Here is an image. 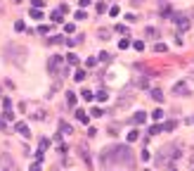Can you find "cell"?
Masks as SVG:
<instances>
[{"label":"cell","mask_w":194,"mask_h":171,"mask_svg":"<svg viewBox=\"0 0 194 171\" xmlns=\"http://www.w3.org/2000/svg\"><path fill=\"white\" fill-rule=\"evenodd\" d=\"M102 162L107 164H121V167H128L133 164V152H130L128 145H111L109 150L102 152Z\"/></svg>","instance_id":"6da1fadb"},{"label":"cell","mask_w":194,"mask_h":171,"mask_svg":"<svg viewBox=\"0 0 194 171\" xmlns=\"http://www.w3.org/2000/svg\"><path fill=\"white\" fill-rule=\"evenodd\" d=\"M170 19L178 24V34H185V31H190V26H192V22L187 19V14H182V12H173Z\"/></svg>","instance_id":"7a4b0ae2"},{"label":"cell","mask_w":194,"mask_h":171,"mask_svg":"<svg viewBox=\"0 0 194 171\" xmlns=\"http://www.w3.org/2000/svg\"><path fill=\"white\" fill-rule=\"evenodd\" d=\"M0 171H19L10 155H0Z\"/></svg>","instance_id":"3957f363"},{"label":"cell","mask_w":194,"mask_h":171,"mask_svg":"<svg viewBox=\"0 0 194 171\" xmlns=\"http://www.w3.org/2000/svg\"><path fill=\"white\" fill-rule=\"evenodd\" d=\"M59 64H62V57H50V60H47L50 74H57V71H59Z\"/></svg>","instance_id":"277c9868"},{"label":"cell","mask_w":194,"mask_h":171,"mask_svg":"<svg viewBox=\"0 0 194 171\" xmlns=\"http://www.w3.org/2000/svg\"><path fill=\"white\" fill-rule=\"evenodd\" d=\"M17 131H19V133H21L24 138H29V136H31V131H29V126H26L24 121H19V124H17Z\"/></svg>","instance_id":"5b68a950"},{"label":"cell","mask_w":194,"mask_h":171,"mask_svg":"<svg viewBox=\"0 0 194 171\" xmlns=\"http://www.w3.org/2000/svg\"><path fill=\"white\" fill-rule=\"evenodd\" d=\"M144 121H147V114H144V112H135L133 124H144Z\"/></svg>","instance_id":"8992f818"},{"label":"cell","mask_w":194,"mask_h":171,"mask_svg":"<svg viewBox=\"0 0 194 171\" xmlns=\"http://www.w3.org/2000/svg\"><path fill=\"white\" fill-rule=\"evenodd\" d=\"M76 100H78V98H76V93H71V90H69V93H66V102L71 105V107H76Z\"/></svg>","instance_id":"52a82bcc"},{"label":"cell","mask_w":194,"mask_h":171,"mask_svg":"<svg viewBox=\"0 0 194 171\" xmlns=\"http://www.w3.org/2000/svg\"><path fill=\"white\" fill-rule=\"evenodd\" d=\"M52 22H55V24H62V22H64V14H62V12H52Z\"/></svg>","instance_id":"ba28073f"},{"label":"cell","mask_w":194,"mask_h":171,"mask_svg":"<svg viewBox=\"0 0 194 171\" xmlns=\"http://www.w3.org/2000/svg\"><path fill=\"white\" fill-rule=\"evenodd\" d=\"M173 93H175V95H185V93H187V90H185V83H178V86L173 88Z\"/></svg>","instance_id":"9c48e42d"},{"label":"cell","mask_w":194,"mask_h":171,"mask_svg":"<svg viewBox=\"0 0 194 171\" xmlns=\"http://www.w3.org/2000/svg\"><path fill=\"white\" fill-rule=\"evenodd\" d=\"M152 98H154L156 102H161V100H163V93L159 90V88H154V90H152Z\"/></svg>","instance_id":"30bf717a"},{"label":"cell","mask_w":194,"mask_h":171,"mask_svg":"<svg viewBox=\"0 0 194 171\" xmlns=\"http://www.w3.org/2000/svg\"><path fill=\"white\" fill-rule=\"evenodd\" d=\"M175 128V121H166V124H161V131H173Z\"/></svg>","instance_id":"8fae6325"},{"label":"cell","mask_w":194,"mask_h":171,"mask_svg":"<svg viewBox=\"0 0 194 171\" xmlns=\"http://www.w3.org/2000/svg\"><path fill=\"white\" fill-rule=\"evenodd\" d=\"M66 62H69V64H78V57H76L73 52H69V55H66Z\"/></svg>","instance_id":"7c38bea8"},{"label":"cell","mask_w":194,"mask_h":171,"mask_svg":"<svg viewBox=\"0 0 194 171\" xmlns=\"http://www.w3.org/2000/svg\"><path fill=\"white\" fill-rule=\"evenodd\" d=\"M29 14H31L33 19H43V12H40V10H36V7H33V10L29 12Z\"/></svg>","instance_id":"4fadbf2b"},{"label":"cell","mask_w":194,"mask_h":171,"mask_svg":"<svg viewBox=\"0 0 194 171\" xmlns=\"http://www.w3.org/2000/svg\"><path fill=\"white\" fill-rule=\"evenodd\" d=\"M144 34H147V38H159V31L156 29H147Z\"/></svg>","instance_id":"5bb4252c"},{"label":"cell","mask_w":194,"mask_h":171,"mask_svg":"<svg viewBox=\"0 0 194 171\" xmlns=\"http://www.w3.org/2000/svg\"><path fill=\"white\" fill-rule=\"evenodd\" d=\"M76 119H78V121H88V116H85V112H83V109H78V112H76Z\"/></svg>","instance_id":"9a60e30c"},{"label":"cell","mask_w":194,"mask_h":171,"mask_svg":"<svg viewBox=\"0 0 194 171\" xmlns=\"http://www.w3.org/2000/svg\"><path fill=\"white\" fill-rule=\"evenodd\" d=\"M154 50H156V52H166V50H168V48H166V45H163V43H156V45H154Z\"/></svg>","instance_id":"2e32d148"},{"label":"cell","mask_w":194,"mask_h":171,"mask_svg":"<svg viewBox=\"0 0 194 171\" xmlns=\"http://www.w3.org/2000/svg\"><path fill=\"white\" fill-rule=\"evenodd\" d=\"M133 48H135V50H144V43H142V40H135Z\"/></svg>","instance_id":"e0dca14e"},{"label":"cell","mask_w":194,"mask_h":171,"mask_svg":"<svg viewBox=\"0 0 194 171\" xmlns=\"http://www.w3.org/2000/svg\"><path fill=\"white\" fill-rule=\"evenodd\" d=\"M73 78H76V81H83V78H85V71H76Z\"/></svg>","instance_id":"ac0fdd59"},{"label":"cell","mask_w":194,"mask_h":171,"mask_svg":"<svg viewBox=\"0 0 194 171\" xmlns=\"http://www.w3.org/2000/svg\"><path fill=\"white\" fill-rule=\"evenodd\" d=\"M47 31H50L47 26H38V29H36V34H40V36H45V34H47Z\"/></svg>","instance_id":"d6986e66"},{"label":"cell","mask_w":194,"mask_h":171,"mask_svg":"<svg viewBox=\"0 0 194 171\" xmlns=\"http://www.w3.org/2000/svg\"><path fill=\"white\" fill-rule=\"evenodd\" d=\"M130 45V40L128 38H123V40H121V43H118V48H121V50H126V48H128Z\"/></svg>","instance_id":"ffe728a7"},{"label":"cell","mask_w":194,"mask_h":171,"mask_svg":"<svg viewBox=\"0 0 194 171\" xmlns=\"http://www.w3.org/2000/svg\"><path fill=\"white\" fill-rule=\"evenodd\" d=\"M64 31H66V34H73V31H76V26H73V24H64Z\"/></svg>","instance_id":"44dd1931"},{"label":"cell","mask_w":194,"mask_h":171,"mask_svg":"<svg viewBox=\"0 0 194 171\" xmlns=\"http://www.w3.org/2000/svg\"><path fill=\"white\" fill-rule=\"evenodd\" d=\"M133 140H137V131H130L128 133V143H133Z\"/></svg>","instance_id":"7402d4cb"},{"label":"cell","mask_w":194,"mask_h":171,"mask_svg":"<svg viewBox=\"0 0 194 171\" xmlns=\"http://www.w3.org/2000/svg\"><path fill=\"white\" fill-rule=\"evenodd\" d=\"M97 12H99V14L107 12V5H104V2H97Z\"/></svg>","instance_id":"603a6c76"},{"label":"cell","mask_w":194,"mask_h":171,"mask_svg":"<svg viewBox=\"0 0 194 171\" xmlns=\"http://www.w3.org/2000/svg\"><path fill=\"white\" fill-rule=\"evenodd\" d=\"M114 31H118V34H128V29H126V26H123V24H118V26H116V29H114Z\"/></svg>","instance_id":"cb8c5ba5"},{"label":"cell","mask_w":194,"mask_h":171,"mask_svg":"<svg viewBox=\"0 0 194 171\" xmlns=\"http://www.w3.org/2000/svg\"><path fill=\"white\" fill-rule=\"evenodd\" d=\"M85 64H88V67H95L97 60H95V57H88V60H85Z\"/></svg>","instance_id":"d4e9b609"},{"label":"cell","mask_w":194,"mask_h":171,"mask_svg":"<svg viewBox=\"0 0 194 171\" xmlns=\"http://www.w3.org/2000/svg\"><path fill=\"white\" fill-rule=\"evenodd\" d=\"M159 131H161V126H152V128H149V136H154V133H159Z\"/></svg>","instance_id":"484cf974"},{"label":"cell","mask_w":194,"mask_h":171,"mask_svg":"<svg viewBox=\"0 0 194 171\" xmlns=\"http://www.w3.org/2000/svg\"><path fill=\"white\" fill-rule=\"evenodd\" d=\"M163 116V109H154V119H161Z\"/></svg>","instance_id":"4316f807"},{"label":"cell","mask_w":194,"mask_h":171,"mask_svg":"<svg viewBox=\"0 0 194 171\" xmlns=\"http://www.w3.org/2000/svg\"><path fill=\"white\" fill-rule=\"evenodd\" d=\"M90 2H93V0H81V5H83V7H85V5H90Z\"/></svg>","instance_id":"83f0119b"},{"label":"cell","mask_w":194,"mask_h":171,"mask_svg":"<svg viewBox=\"0 0 194 171\" xmlns=\"http://www.w3.org/2000/svg\"><path fill=\"white\" fill-rule=\"evenodd\" d=\"M31 171H40V167H38V164H33V167H31Z\"/></svg>","instance_id":"f1b7e54d"},{"label":"cell","mask_w":194,"mask_h":171,"mask_svg":"<svg viewBox=\"0 0 194 171\" xmlns=\"http://www.w3.org/2000/svg\"><path fill=\"white\" fill-rule=\"evenodd\" d=\"M0 128H5V124H2V119H0Z\"/></svg>","instance_id":"f546056e"},{"label":"cell","mask_w":194,"mask_h":171,"mask_svg":"<svg viewBox=\"0 0 194 171\" xmlns=\"http://www.w3.org/2000/svg\"><path fill=\"white\" fill-rule=\"evenodd\" d=\"M190 167H192V169H194V157H192V164H190Z\"/></svg>","instance_id":"4dcf8cb0"},{"label":"cell","mask_w":194,"mask_h":171,"mask_svg":"<svg viewBox=\"0 0 194 171\" xmlns=\"http://www.w3.org/2000/svg\"><path fill=\"white\" fill-rule=\"evenodd\" d=\"M192 121H194V119H192Z\"/></svg>","instance_id":"1f68e13d"}]
</instances>
